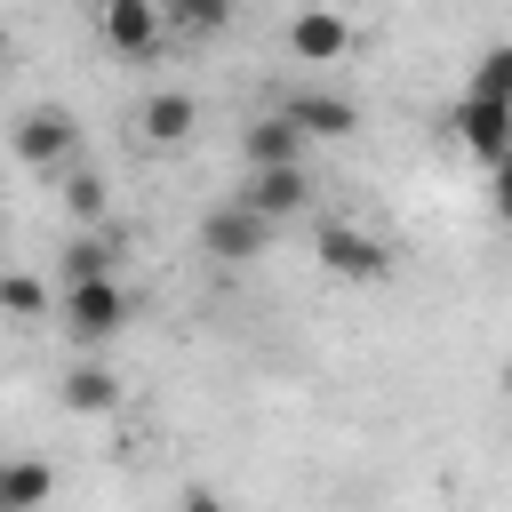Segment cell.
Listing matches in <instances>:
<instances>
[{
    "label": "cell",
    "instance_id": "obj_17",
    "mask_svg": "<svg viewBox=\"0 0 512 512\" xmlns=\"http://www.w3.org/2000/svg\"><path fill=\"white\" fill-rule=\"evenodd\" d=\"M64 216H72V224H104V216H112V184H104L96 168H80V160L64 168Z\"/></svg>",
    "mask_w": 512,
    "mask_h": 512
},
{
    "label": "cell",
    "instance_id": "obj_20",
    "mask_svg": "<svg viewBox=\"0 0 512 512\" xmlns=\"http://www.w3.org/2000/svg\"><path fill=\"white\" fill-rule=\"evenodd\" d=\"M0 64H8V32H0Z\"/></svg>",
    "mask_w": 512,
    "mask_h": 512
},
{
    "label": "cell",
    "instance_id": "obj_8",
    "mask_svg": "<svg viewBox=\"0 0 512 512\" xmlns=\"http://www.w3.org/2000/svg\"><path fill=\"white\" fill-rule=\"evenodd\" d=\"M136 136H144L152 152L192 144V136H200V96H192V88H152V96L136 104Z\"/></svg>",
    "mask_w": 512,
    "mask_h": 512
},
{
    "label": "cell",
    "instance_id": "obj_1",
    "mask_svg": "<svg viewBox=\"0 0 512 512\" xmlns=\"http://www.w3.org/2000/svg\"><path fill=\"white\" fill-rule=\"evenodd\" d=\"M56 320H64V336H72L80 352H104V344H120V336H128L136 296H128V280H120V272H88V280H64Z\"/></svg>",
    "mask_w": 512,
    "mask_h": 512
},
{
    "label": "cell",
    "instance_id": "obj_19",
    "mask_svg": "<svg viewBox=\"0 0 512 512\" xmlns=\"http://www.w3.org/2000/svg\"><path fill=\"white\" fill-rule=\"evenodd\" d=\"M488 176H496V216H504V224H512V152H504V160H496V168H488Z\"/></svg>",
    "mask_w": 512,
    "mask_h": 512
},
{
    "label": "cell",
    "instance_id": "obj_4",
    "mask_svg": "<svg viewBox=\"0 0 512 512\" xmlns=\"http://www.w3.org/2000/svg\"><path fill=\"white\" fill-rule=\"evenodd\" d=\"M312 256H320V272H336V280H384V272H392V248H384L368 224H344V216H320Z\"/></svg>",
    "mask_w": 512,
    "mask_h": 512
},
{
    "label": "cell",
    "instance_id": "obj_6",
    "mask_svg": "<svg viewBox=\"0 0 512 512\" xmlns=\"http://www.w3.org/2000/svg\"><path fill=\"white\" fill-rule=\"evenodd\" d=\"M96 32H104V48L128 56V64H152V56L168 48L160 0H96Z\"/></svg>",
    "mask_w": 512,
    "mask_h": 512
},
{
    "label": "cell",
    "instance_id": "obj_10",
    "mask_svg": "<svg viewBox=\"0 0 512 512\" xmlns=\"http://www.w3.org/2000/svg\"><path fill=\"white\" fill-rule=\"evenodd\" d=\"M280 112H288L304 136H320V144H336V136H352V128H360V104H352V96H336V88H296V96H280Z\"/></svg>",
    "mask_w": 512,
    "mask_h": 512
},
{
    "label": "cell",
    "instance_id": "obj_15",
    "mask_svg": "<svg viewBox=\"0 0 512 512\" xmlns=\"http://www.w3.org/2000/svg\"><path fill=\"white\" fill-rule=\"evenodd\" d=\"M48 496H56V472L48 464H24V456L0 464V512H40Z\"/></svg>",
    "mask_w": 512,
    "mask_h": 512
},
{
    "label": "cell",
    "instance_id": "obj_2",
    "mask_svg": "<svg viewBox=\"0 0 512 512\" xmlns=\"http://www.w3.org/2000/svg\"><path fill=\"white\" fill-rule=\"evenodd\" d=\"M8 152H16L24 168H40V176H64V168L80 160V120H72L64 104H24V112L8 120Z\"/></svg>",
    "mask_w": 512,
    "mask_h": 512
},
{
    "label": "cell",
    "instance_id": "obj_18",
    "mask_svg": "<svg viewBox=\"0 0 512 512\" xmlns=\"http://www.w3.org/2000/svg\"><path fill=\"white\" fill-rule=\"evenodd\" d=\"M472 88H480V96H512V40L480 48V64H472Z\"/></svg>",
    "mask_w": 512,
    "mask_h": 512
},
{
    "label": "cell",
    "instance_id": "obj_12",
    "mask_svg": "<svg viewBox=\"0 0 512 512\" xmlns=\"http://www.w3.org/2000/svg\"><path fill=\"white\" fill-rule=\"evenodd\" d=\"M56 400H64V416H112L120 408V376L104 360H80V368H64Z\"/></svg>",
    "mask_w": 512,
    "mask_h": 512
},
{
    "label": "cell",
    "instance_id": "obj_3",
    "mask_svg": "<svg viewBox=\"0 0 512 512\" xmlns=\"http://www.w3.org/2000/svg\"><path fill=\"white\" fill-rule=\"evenodd\" d=\"M440 128H448L480 168H496V160L512 152V96H480V88H464V96L440 112Z\"/></svg>",
    "mask_w": 512,
    "mask_h": 512
},
{
    "label": "cell",
    "instance_id": "obj_14",
    "mask_svg": "<svg viewBox=\"0 0 512 512\" xmlns=\"http://www.w3.org/2000/svg\"><path fill=\"white\" fill-rule=\"evenodd\" d=\"M0 320H16V328H40V320H56V296H48V280H40V272H0Z\"/></svg>",
    "mask_w": 512,
    "mask_h": 512
},
{
    "label": "cell",
    "instance_id": "obj_13",
    "mask_svg": "<svg viewBox=\"0 0 512 512\" xmlns=\"http://www.w3.org/2000/svg\"><path fill=\"white\" fill-rule=\"evenodd\" d=\"M128 248H120V232L112 224H80L72 240H64V280H88V272H112Z\"/></svg>",
    "mask_w": 512,
    "mask_h": 512
},
{
    "label": "cell",
    "instance_id": "obj_16",
    "mask_svg": "<svg viewBox=\"0 0 512 512\" xmlns=\"http://www.w3.org/2000/svg\"><path fill=\"white\" fill-rule=\"evenodd\" d=\"M168 16V40H216L232 24V0H160Z\"/></svg>",
    "mask_w": 512,
    "mask_h": 512
},
{
    "label": "cell",
    "instance_id": "obj_5",
    "mask_svg": "<svg viewBox=\"0 0 512 512\" xmlns=\"http://www.w3.org/2000/svg\"><path fill=\"white\" fill-rule=\"evenodd\" d=\"M272 248V216H256L248 200H216L208 216H200V256H216V264H256Z\"/></svg>",
    "mask_w": 512,
    "mask_h": 512
},
{
    "label": "cell",
    "instance_id": "obj_11",
    "mask_svg": "<svg viewBox=\"0 0 512 512\" xmlns=\"http://www.w3.org/2000/svg\"><path fill=\"white\" fill-rule=\"evenodd\" d=\"M304 128L288 120V112H264V120H248L240 128V168H272V160H304Z\"/></svg>",
    "mask_w": 512,
    "mask_h": 512
},
{
    "label": "cell",
    "instance_id": "obj_9",
    "mask_svg": "<svg viewBox=\"0 0 512 512\" xmlns=\"http://www.w3.org/2000/svg\"><path fill=\"white\" fill-rule=\"evenodd\" d=\"M344 48H352V24H344L336 8L312 0V8L288 16V56H296V64H344Z\"/></svg>",
    "mask_w": 512,
    "mask_h": 512
},
{
    "label": "cell",
    "instance_id": "obj_7",
    "mask_svg": "<svg viewBox=\"0 0 512 512\" xmlns=\"http://www.w3.org/2000/svg\"><path fill=\"white\" fill-rule=\"evenodd\" d=\"M232 200H248L256 216L288 224V216H304V208H312V176H304V160H272V168H248Z\"/></svg>",
    "mask_w": 512,
    "mask_h": 512
}]
</instances>
